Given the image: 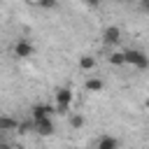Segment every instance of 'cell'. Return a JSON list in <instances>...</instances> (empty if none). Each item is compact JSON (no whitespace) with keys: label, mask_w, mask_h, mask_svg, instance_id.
Segmentation results:
<instances>
[{"label":"cell","mask_w":149,"mask_h":149,"mask_svg":"<svg viewBox=\"0 0 149 149\" xmlns=\"http://www.w3.org/2000/svg\"><path fill=\"white\" fill-rule=\"evenodd\" d=\"M0 149H14V147H9V144H2V147H0Z\"/></svg>","instance_id":"17"},{"label":"cell","mask_w":149,"mask_h":149,"mask_svg":"<svg viewBox=\"0 0 149 149\" xmlns=\"http://www.w3.org/2000/svg\"><path fill=\"white\" fill-rule=\"evenodd\" d=\"M72 100H74L72 88H68V86L58 88V91H56V105H54V107H56V114H68V112H70Z\"/></svg>","instance_id":"1"},{"label":"cell","mask_w":149,"mask_h":149,"mask_svg":"<svg viewBox=\"0 0 149 149\" xmlns=\"http://www.w3.org/2000/svg\"><path fill=\"white\" fill-rule=\"evenodd\" d=\"M107 61H109L112 65H126V51H112V54L107 56Z\"/></svg>","instance_id":"9"},{"label":"cell","mask_w":149,"mask_h":149,"mask_svg":"<svg viewBox=\"0 0 149 149\" xmlns=\"http://www.w3.org/2000/svg\"><path fill=\"white\" fill-rule=\"evenodd\" d=\"M40 7H47V9H51V7H56V0H35Z\"/></svg>","instance_id":"14"},{"label":"cell","mask_w":149,"mask_h":149,"mask_svg":"<svg viewBox=\"0 0 149 149\" xmlns=\"http://www.w3.org/2000/svg\"><path fill=\"white\" fill-rule=\"evenodd\" d=\"M84 2H86V5H91V7H95V5L100 2V0H84Z\"/></svg>","instance_id":"15"},{"label":"cell","mask_w":149,"mask_h":149,"mask_svg":"<svg viewBox=\"0 0 149 149\" xmlns=\"http://www.w3.org/2000/svg\"><path fill=\"white\" fill-rule=\"evenodd\" d=\"M79 68H81L84 72L95 70V58H93V56H81V58H79Z\"/></svg>","instance_id":"10"},{"label":"cell","mask_w":149,"mask_h":149,"mask_svg":"<svg viewBox=\"0 0 149 149\" xmlns=\"http://www.w3.org/2000/svg\"><path fill=\"white\" fill-rule=\"evenodd\" d=\"M126 65H133L137 70H147L149 68V58L144 56V51L140 49H128L126 51Z\"/></svg>","instance_id":"2"},{"label":"cell","mask_w":149,"mask_h":149,"mask_svg":"<svg viewBox=\"0 0 149 149\" xmlns=\"http://www.w3.org/2000/svg\"><path fill=\"white\" fill-rule=\"evenodd\" d=\"M84 88H86L88 93H100V91H102V79H98V77H88L86 84H84Z\"/></svg>","instance_id":"8"},{"label":"cell","mask_w":149,"mask_h":149,"mask_svg":"<svg viewBox=\"0 0 149 149\" xmlns=\"http://www.w3.org/2000/svg\"><path fill=\"white\" fill-rule=\"evenodd\" d=\"M93 149H95V147H93Z\"/></svg>","instance_id":"19"},{"label":"cell","mask_w":149,"mask_h":149,"mask_svg":"<svg viewBox=\"0 0 149 149\" xmlns=\"http://www.w3.org/2000/svg\"><path fill=\"white\" fill-rule=\"evenodd\" d=\"M30 130H35V121H33V119H30V121H19V128H16L19 135H28Z\"/></svg>","instance_id":"12"},{"label":"cell","mask_w":149,"mask_h":149,"mask_svg":"<svg viewBox=\"0 0 149 149\" xmlns=\"http://www.w3.org/2000/svg\"><path fill=\"white\" fill-rule=\"evenodd\" d=\"M33 51H35V47H33L28 40H19V42L14 44V54H16L19 58H30Z\"/></svg>","instance_id":"4"},{"label":"cell","mask_w":149,"mask_h":149,"mask_svg":"<svg viewBox=\"0 0 149 149\" xmlns=\"http://www.w3.org/2000/svg\"><path fill=\"white\" fill-rule=\"evenodd\" d=\"M19 128V121L12 119V116H2L0 119V130H16Z\"/></svg>","instance_id":"11"},{"label":"cell","mask_w":149,"mask_h":149,"mask_svg":"<svg viewBox=\"0 0 149 149\" xmlns=\"http://www.w3.org/2000/svg\"><path fill=\"white\" fill-rule=\"evenodd\" d=\"M147 112H149V100H147Z\"/></svg>","instance_id":"18"},{"label":"cell","mask_w":149,"mask_h":149,"mask_svg":"<svg viewBox=\"0 0 149 149\" xmlns=\"http://www.w3.org/2000/svg\"><path fill=\"white\" fill-rule=\"evenodd\" d=\"M33 121H35V133L37 135H42V137L54 135V121H51V116H47V119H33Z\"/></svg>","instance_id":"3"},{"label":"cell","mask_w":149,"mask_h":149,"mask_svg":"<svg viewBox=\"0 0 149 149\" xmlns=\"http://www.w3.org/2000/svg\"><path fill=\"white\" fill-rule=\"evenodd\" d=\"M119 40H121V30H119L116 26L105 28V33H102V42H105V44H116Z\"/></svg>","instance_id":"5"},{"label":"cell","mask_w":149,"mask_h":149,"mask_svg":"<svg viewBox=\"0 0 149 149\" xmlns=\"http://www.w3.org/2000/svg\"><path fill=\"white\" fill-rule=\"evenodd\" d=\"M142 7H144V12H149V0H142Z\"/></svg>","instance_id":"16"},{"label":"cell","mask_w":149,"mask_h":149,"mask_svg":"<svg viewBox=\"0 0 149 149\" xmlns=\"http://www.w3.org/2000/svg\"><path fill=\"white\" fill-rule=\"evenodd\" d=\"M54 112H56V107H51V105H35L33 107V119H47Z\"/></svg>","instance_id":"6"},{"label":"cell","mask_w":149,"mask_h":149,"mask_svg":"<svg viewBox=\"0 0 149 149\" xmlns=\"http://www.w3.org/2000/svg\"><path fill=\"white\" fill-rule=\"evenodd\" d=\"M95 149H119V140L112 137V135H102L95 142Z\"/></svg>","instance_id":"7"},{"label":"cell","mask_w":149,"mask_h":149,"mask_svg":"<svg viewBox=\"0 0 149 149\" xmlns=\"http://www.w3.org/2000/svg\"><path fill=\"white\" fill-rule=\"evenodd\" d=\"M70 126H72V128H81V126H84V116L77 114V112L70 114Z\"/></svg>","instance_id":"13"}]
</instances>
